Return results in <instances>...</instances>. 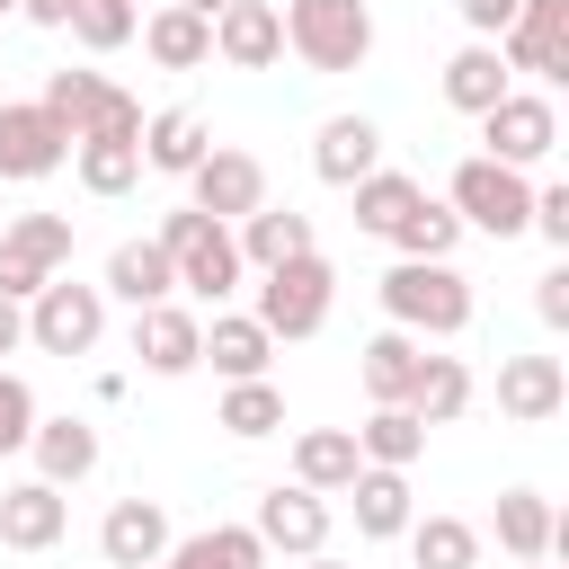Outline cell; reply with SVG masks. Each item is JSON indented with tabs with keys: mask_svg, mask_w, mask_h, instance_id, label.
I'll use <instances>...</instances> for the list:
<instances>
[{
	"mask_svg": "<svg viewBox=\"0 0 569 569\" xmlns=\"http://www.w3.org/2000/svg\"><path fill=\"white\" fill-rule=\"evenodd\" d=\"M382 311L409 338H462L471 329V276L453 258H400L382 276Z\"/></svg>",
	"mask_w": 569,
	"mask_h": 569,
	"instance_id": "1",
	"label": "cell"
},
{
	"mask_svg": "<svg viewBox=\"0 0 569 569\" xmlns=\"http://www.w3.org/2000/svg\"><path fill=\"white\" fill-rule=\"evenodd\" d=\"M160 249H169V267H178V293H196V302H231L240 293V240H231V222H213V213H196V204H178V213H160V231H151Z\"/></svg>",
	"mask_w": 569,
	"mask_h": 569,
	"instance_id": "2",
	"label": "cell"
},
{
	"mask_svg": "<svg viewBox=\"0 0 569 569\" xmlns=\"http://www.w3.org/2000/svg\"><path fill=\"white\" fill-rule=\"evenodd\" d=\"M329 302H338V276H329L320 249H302V258H284V267H258V311H249V320L284 347V338H320Z\"/></svg>",
	"mask_w": 569,
	"mask_h": 569,
	"instance_id": "3",
	"label": "cell"
},
{
	"mask_svg": "<svg viewBox=\"0 0 569 569\" xmlns=\"http://www.w3.org/2000/svg\"><path fill=\"white\" fill-rule=\"evenodd\" d=\"M445 204H453V222H462V231L516 240V231H525V213H533V178H525V169H507V160H489V151H471V160L453 169Z\"/></svg>",
	"mask_w": 569,
	"mask_h": 569,
	"instance_id": "4",
	"label": "cell"
},
{
	"mask_svg": "<svg viewBox=\"0 0 569 569\" xmlns=\"http://www.w3.org/2000/svg\"><path fill=\"white\" fill-rule=\"evenodd\" d=\"M284 53L311 71H356L373 53V9L365 0H284Z\"/></svg>",
	"mask_w": 569,
	"mask_h": 569,
	"instance_id": "5",
	"label": "cell"
},
{
	"mask_svg": "<svg viewBox=\"0 0 569 569\" xmlns=\"http://www.w3.org/2000/svg\"><path fill=\"white\" fill-rule=\"evenodd\" d=\"M107 338V293L80 276H44V293H27V347L44 356H89Z\"/></svg>",
	"mask_w": 569,
	"mask_h": 569,
	"instance_id": "6",
	"label": "cell"
},
{
	"mask_svg": "<svg viewBox=\"0 0 569 569\" xmlns=\"http://www.w3.org/2000/svg\"><path fill=\"white\" fill-rule=\"evenodd\" d=\"M480 142H489V160L533 169V160H551V151H560V107H551L542 89H507V98L480 116Z\"/></svg>",
	"mask_w": 569,
	"mask_h": 569,
	"instance_id": "7",
	"label": "cell"
},
{
	"mask_svg": "<svg viewBox=\"0 0 569 569\" xmlns=\"http://www.w3.org/2000/svg\"><path fill=\"white\" fill-rule=\"evenodd\" d=\"M187 204H196V213H213V222L258 213V204H267V160H258V151H240V142H213V151L187 169Z\"/></svg>",
	"mask_w": 569,
	"mask_h": 569,
	"instance_id": "8",
	"label": "cell"
},
{
	"mask_svg": "<svg viewBox=\"0 0 569 569\" xmlns=\"http://www.w3.org/2000/svg\"><path fill=\"white\" fill-rule=\"evenodd\" d=\"M249 533H258L267 551H284V560L329 551V498H320V489H302V480H276V489H258Z\"/></svg>",
	"mask_w": 569,
	"mask_h": 569,
	"instance_id": "9",
	"label": "cell"
},
{
	"mask_svg": "<svg viewBox=\"0 0 569 569\" xmlns=\"http://www.w3.org/2000/svg\"><path fill=\"white\" fill-rule=\"evenodd\" d=\"M498 62L533 71V80H569V0H516V27L498 36Z\"/></svg>",
	"mask_w": 569,
	"mask_h": 569,
	"instance_id": "10",
	"label": "cell"
},
{
	"mask_svg": "<svg viewBox=\"0 0 569 569\" xmlns=\"http://www.w3.org/2000/svg\"><path fill=\"white\" fill-rule=\"evenodd\" d=\"M213 62H231V71H276V62H284V9H276V0H222V9H213Z\"/></svg>",
	"mask_w": 569,
	"mask_h": 569,
	"instance_id": "11",
	"label": "cell"
},
{
	"mask_svg": "<svg viewBox=\"0 0 569 569\" xmlns=\"http://www.w3.org/2000/svg\"><path fill=\"white\" fill-rule=\"evenodd\" d=\"M71 160V133L27 98V107H0V178L9 187H36V178H53Z\"/></svg>",
	"mask_w": 569,
	"mask_h": 569,
	"instance_id": "12",
	"label": "cell"
},
{
	"mask_svg": "<svg viewBox=\"0 0 569 569\" xmlns=\"http://www.w3.org/2000/svg\"><path fill=\"white\" fill-rule=\"evenodd\" d=\"M196 347H204V320L169 293V302H142L133 311V356H142V373H160V382H178V373H196Z\"/></svg>",
	"mask_w": 569,
	"mask_h": 569,
	"instance_id": "13",
	"label": "cell"
},
{
	"mask_svg": "<svg viewBox=\"0 0 569 569\" xmlns=\"http://www.w3.org/2000/svg\"><path fill=\"white\" fill-rule=\"evenodd\" d=\"M560 409H569V365H560V356H507V365H498V418L551 427Z\"/></svg>",
	"mask_w": 569,
	"mask_h": 569,
	"instance_id": "14",
	"label": "cell"
},
{
	"mask_svg": "<svg viewBox=\"0 0 569 569\" xmlns=\"http://www.w3.org/2000/svg\"><path fill=\"white\" fill-rule=\"evenodd\" d=\"M169 507L160 498H116L107 507V525H98V551H107V569H151V560H169Z\"/></svg>",
	"mask_w": 569,
	"mask_h": 569,
	"instance_id": "15",
	"label": "cell"
},
{
	"mask_svg": "<svg viewBox=\"0 0 569 569\" xmlns=\"http://www.w3.org/2000/svg\"><path fill=\"white\" fill-rule=\"evenodd\" d=\"M365 169H382V124L373 116H329L311 133V178L320 187H356Z\"/></svg>",
	"mask_w": 569,
	"mask_h": 569,
	"instance_id": "16",
	"label": "cell"
},
{
	"mask_svg": "<svg viewBox=\"0 0 569 569\" xmlns=\"http://www.w3.org/2000/svg\"><path fill=\"white\" fill-rule=\"evenodd\" d=\"M98 293H107V302H124V311L169 302V293H178V267H169V249H160V240H116V249H107Z\"/></svg>",
	"mask_w": 569,
	"mask_h": 569,
	"instance_id": "17",
	"label": "cell"
},
{
	"mask_svg": "<svg viewBox=\"0 0 569 569\" xmlns=\"http://www.w3.org/2000/svg\"><path fill=\"white\" fill-rule=\"evenodd\" d=\"M27 453H36V480H53V489H71V480H89L98 471V427L80 418V409H62V418H36V436H27Z\"/></svg>",
	"mask_w": 569,
	"mask_h": 569,
	"instance_id": "18",
	"label": "cell"
},
{
	"mask_svg": "<svg viewBox=\"0 0 569 569\" xmlns=\"http://www.w3.org/2000/svg\"><path fill=\"white\" fill-rule=\"evenodd\" d=\"M62 525H71V498H62L53 480H18V489H0V542H9V551H53Z\"/></svg>",
	"mask_w": 569,
	"mask_h": 569,
	"instance_id": "19",
	"label": "cell"
},
{
	"mask_svg": "<svg viewBox=\"0 0 569 569\" xmlns=\"http://www.w3.org/2000/svg\"><path fill=\"white\" fill-rule=\"evenodd\" d=\"M498 551H507V560H551V551H569L560 507H551L542 489H498Z\"/></svg>",
	"mask_w": 569,
	"mask_h": 569,
	"instance_id": "20",
	"label": "cell"
},
{
	"mask_svg": "<svg viewBox=\"0 0 569 569\" xmlns=\"http://www.w3.org/2000/svg\"><path fill=\"white\" fill-rule=\"evenodd\" d=\"M133 36H142V53H151L160 71H204V62H213V18H204V9H178V0H169V9H151Z\"/></svg>",
	"mask_w": 569,
	"mask_h": 569,
	"instance_id": "21",
	"label": "cell"
},
{
	"mask_svg": "<svg viewBox=\"0 0 569 569\" xmlns=\"http://www.w3.org/2000/svg\"><path fill=\"white\" fill-rule=\"evenodd\" d=\"M196 365H213L222 382H249V373H267V365H276V338H267L249 311H213V320H204Z\"/></svg>",
	"mask_w": 569,
	"mask_h": 569,
	"instance_id": "22",
	"label": "cell"
},
{
	"mask_svg": "<svg viewBox=\"0 0 569 569\" xmlns=\"http://www.w3.org/2000/svg\"><path fill=\"white\" fill-rule=\"evenodd\" d=\"M507 89H516V71L498 62V44H489V36H471V44L445 62V107H453V116H489Z\"/></svg>",
	"mask_w": 569,
	"mask_h": 569,
	"instance_id": "23",
	"label": "cell"
},
{
	"mask_svg": "<svg viewBox=\"0 0 569 569\" xmlns=\"http://www.w3.org/2000/svg\"><path fill=\"white\" fill-rule=\"evenodd\" d=\"M204 151H213V124H204L196 107H160V116H142V169L187 178Z\"/></svg>",
	"mask_w": 569,
	"mask_h": 569,
	"instance_id": "24",
	"label": "cell"
},
{
	"mask_svg": "<svg viewBox=\"0 0 569 569\" xmlns=\"http://www.w3.org/2000/svg\"><path fill=\"white\" fill-rule=\"evenodd\" d=\"M231 240H240V267H284V258L320 249V240H311V213H293V204H258V213H240Z\"/></svg>",
	"mask_w": 569,
	"mask_h": 569,
	"instance_id": "25",
	"label": "cell"
},
{
	"mask_svg": "<svg viewBox=\"0 0 569 569\" xmlns=\"http://www.w3.org/2000/svg\"><path fill=\"white\" fill-rule=\"evenodd\" d=\"M338 498H356V533H365V542H400V533H409V471L365 462Z\"/></svg>",
	"mask_w": 569,
	"mask_h": 569,
	"instance_id": "26",
	"label": "cell"
},
{
	"mask_svg": "<svg viewBox=\"0 0 569 569\" xmlns=\"http://www.w3.org/2000/svg\"><path fill=\"white\" fill-rule=\"evenodd\" d=\"M418 356H427V338H409V329H373V338L356 347V382H365V400H409Z\"/></svg>",
	"mask_w": 569,
	"mask_h": 569,
	"instance_id": "27",
	"label": "cell"
},
{
	"mask_svg": "<svg viewBox=\"0 0 569 569\" xmlns=\"http://www.w3.org/2000/svg\"><path fill=\"white\" fill-rule=\"evenodd\" d=\"M356 471H365V453H356V427H302V436H293V480H302V489L338 498Z\"/></svg>",
	"mask_w": 569,
	"mask_h": 569,
	"instance_id": "28",
	"label": "cell"
},
{
	"mask_svg": "<svg viewBox=\"0 0 569 569\" xmlns=\"http://www.w3.org/2000/svg\"><path fill=\"white\" fill-rule=\"evenodd\" d=\"M71 178H80L98 204H116V196H133V187H142V142H107V133H80V142H71Z\"/></svg>",
	"mask_w": 569,
	"mask_h": 569,
	"instance_id": "29",
	"label": "cell"
},
{
	"mask_svg": "<svg viewBox=\"0 0 569 569\" xmlns=\"http://www.w3.org/2000/svg\"><path fill=\"white\" fill-rule=\"evenodd\" d=\"M471 365L462 356H418V382H409V400L400 409H418V427H453L462 409H471Z\"/></svg>",
	"mask_w": 569,
	"mask_h": 569,
	"instance_id": "30",
	"label": "cell"
},
{
	"mask_svg": "<svg viewBox=\"0 0 569 569\" xmlns=\"http://www.w3.org/2000/svg\"><path fill=\"white\" fill-rule=\"evenodd\" d=\"M356 453H365V462H382V471H409V462L427 453V427H418V409H400V400H373V418L356 427Z\"/></svg>",
	"mask_w": 569,
	"mask_h": 569,
	"instance_id": "31",
	"label": "cell"
},
{
	"mask_svg": "<svg viewBox=\"0 0 569 569\" xmlns=\"http://www.w3.org/2000/svg\"><path fill=\"white\" fill-rule=\"evenodd\" d=\"M169 569H267V542L249 525H204L169 542Z\"/></svg>",
	"mask_w": 569,
	"mask_h": 569,
	"instance_id": "32",
	"label": "cell"
},
{
	"mask_svg": "<svg viewBox=\"0 0 569 569\" xmlns=\"http://www.w3.org/2000/svg\"><path fill=\"white\" fill-rule=\"evenodd\" d=\"M409 560L418 569H480V525L471 516H409Z\"/></svg>",
	"mask_w": 569,
	"mask_h": 569,
	"instance_id": "33",
	"label": "cell"
},
{
	"mask_svg": "<svg viewBox=\"0 0 569 569\" xmlns=\"http://www.w3.org/2000/svg\"><path fill=\"white\" fill-rule=\"evenodd\" d=\"M347 196H356V231L391 240V231H400V213H409V204H418L427 187H418V178H400V169H365V178H356Z\"/></svg>",
	"mask_w": 569,
	"mask_h": 569,
	"instance_id": "34",
	"label": "cell"
},
{
	"mask_svg": "<svg viewBox=\"0 0 569 569\" xmlns=\"http://www.w3.org/2000/svg\"><path fill=\"white\" fill-rule=\"evenodd\" d=\"M213 427H231L240 445H258V436H276V427H284V391H276L267 373H249V382H231V391H222V418H213Z\"/></svg>",
	"mask_w": 569,
	"mask_h": 569,
	"instance_id": "35",
	"label": "cell"
},
{
	"mask_svg": "<svg viewBox=\"0 0 569 569\" xmlns=\"http://www.w3.org/2000/svg\"><path fill=\"white\" fill-rule=\"evenodd\" d=\"M453 240H462V222H453V204H445V196H418V204L400 213V231H391V249H400V258H453Z\"/></svg>",
	"mask_w": 569,
	"mask_h": 569,
	"instance_id": "36",
	"label": "cell"
},
{
	"mask_svg": "<svg viewBox=\"0 0 569 569\" xmlns=\"http://www.w3.org/2000/svg\"><path fill=\"white\" fill-rule=\"evenodd\" d=\"M98 89H107L98 71H71V62H62V71H44V98H36V107H44L62 133H80V124L98 116Z\"/></svg>",
	"mask_w": 569,
	"mask_h": 569,
	"instance_id": "37",
	"label": "cell"
},
{
	"mask_svg": "<svg viewBox=\"0 0 569 569\" xmlns=\"http://www.w3.org/2000/svg\"><path fill=\"white\" fill-rule=\"evenodd\" d=\"M133 27H142V9H133V0H80V9H71L80 53H116V44H133Z\"/></svg>",
	"mask_w": 569,
	"mask_h": 569,
	"instance_id": "38",
	"label": "cell"
},
{
	"mask_svg": "<svg viewBox=\"0 0 569 569\" xmlns=\"http://www.w3.org/2000/svg\"><path fill=\"white\" fill-rule=\"evenodd\" d=\"M0 240L27 249V258H44V267H71V213H18Z\"/></svg>",
	"mask_w": 569,
	"mask_h": 569,
	"instance_id": "39",
	"label": "cell"
},
{
	"mask_svg": "<svg viewBox=\"0 0 569 569\" xmlns=\"http://www.w3.org/2000/svg\"><path fill=\"white\" fill-rule=\"evenodd\" d=\"M36 391H27V373H9L0 365V453H27V436H36Z\"/></svg>",
	"mask_w": 569,
	"mask_h": 569,
	"instance_id": "40",
	"label": "cell"
},
{
	"mask_svg": "<svg viewBox=\"0 0 569 569\" xmlns=\"http://www.w3.org/2000/svg\"><path fill=\"white\" fill-rule=\"evenodd\" d=\"M80 133H107V142H142V98H124V89H98V116H89ZM80 133H71V142H80Z\"/></svg>",
	"mask_w": 569,
	"mask_h": 569,
	"instance_id": "41",
	"label": "cell"
},
{
	"mask_svg": "<svg viewBox=\"0 0 569 569\" xmlns=\"http://www.w3.org/2000/svg\"><path fill=\"white\" fill-rule=\"evenodd\" d=\"M44 276H62V267H44V258H27V249H9V240H0V293H9V302L44 293Z\"/></svg>",
	"mask_w": 569,
	"mask_h": 569,
	"instance_id": "42",
	"label": "cell"
},
{
	"mask_svg": "<svg viewBox=\"0 0 569 569\" xmlns=\"http://www.w3.org/2000/svg\"><path fill=\"white\" fill-rule=\"evenodd\" d=\"M525 231H542L551 249H569V187H533V213H525Z\"/></svg>",
	"mask_w": 569,
	"mask_h": 569,
	"instance_id": "43",
	"label": "cell"
},
{
	"mask_svg": "<svg viewBox=\"0 0 569 569\" xmlns=\"http://www.w3.org/2000/svg\"><path fill=\"white\" fill-rule=\"evenodd\" d=\"M453 18H462L471 36H489V44H498V36L516 27V0H453Z\"/></svg>",
	"mask_w": 569,
	"mask_h": 569,
	"instance_id": "44",
	"label": "cell"
},
{
	"mask_svg": "<svg viewBox=\"0 0 569 569\" xmlns=\"http://www.w3.org/2000/svg\"><path fill=\"white\" fill-rule=\"evenodd\" d=\"M533 311H542V329H569V267L533 276Z\"/></svg>",
	"mask_w": 569,
	"mask_h": 569,
	"instance_id": "45",
	"label": "cell"
},
{
	"mask_svg": "<svg viewBox=\"0 0 569 569\" xmlns=\"http://www.w3.org/2000/svg\"><path fill=\"white\" fill-rule=\"evenodd\" d=\"M18 347H27V302L0 293V356H18Z\"/></svg>",
	"mask_w": 569,
	"mask_h": 569,
	"instance_id": "46",
	"label": "cell"
},
{
	"mask_svg": "<svg viewBox=\"0 0 569 569\" xmlns=\"http://www.w3.org/2000/svg\"><path fill=\"white\" fill-rule=\"evenodd\" d=\"M71 9L80 0H18V18H36V27H71Z\"/></svg>",
	"mask_w": 569,
	"mask_h": 569,
	"instance_id": "47",
	"label": "cell"
},
{
	"mask_svg": "<svg viewBox=\"0 0 569 569\" xmlns=\"http://www.w3.org/2000/svg\"><path fill=\"white\" fill-rule=\"evenodd\" d=\"M302 569H347V560H329V551H302Z\"/></svg>",
	"mask_w": 569,
	"mask_h": 569,
	"instance_id": "48",
	"label": "cell"
},
{
	"mask_svg": "<svg viewBox=\"0 0 569 569\" xmlns=\"http://www.w3.org/2000/svg\"><path fill=\"white\" fill-rule=\"evenodd\" d=\"M516 569H551V560H516Z\"/></svg>",
	"mask_w": 569,
	"mask_h": 569,
	"instance_id": "49",
	"label": "cell"
},
{
	"mask_svg": "<svg viewBox=\"0 0 569 569\" xmlns=\"http://www.w3.org/2000/svg\"><path fill=\"white\" fill-rule=\"evenodd\" d=\"M0 9H18V0H0Z\"/></svg>",
	"mask_w": 569,
	"mask_h": 569,
	"instance_id": "50",
	"label": "cell"
},
{
	"mask_svg": "<svg viewBox=\"0 0 569 569\" xmlns=\"http://www.w3.org/2000/svg\"><path fill=\"white\" fill-rule=\"evenodd\" d=\"M151 569H169V560H151Z\"/></svg>",
	"mask_w": 569,
	"mask_h": 569,
	"instance_id": "51",
	"label": "cell"
}]
</instances>
